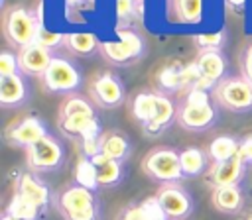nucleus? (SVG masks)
<instances>
[{
	"label": "nucleus",
	"mask_w": 252,
	"mask_h": 220,
	"mask_svg": "<svg viewBox=\"0 0 252 220\" xmlns=\"http://www.w3.org/2000/svg\"><path fill=\"white\" fill-rule=\"evenodd\" d=\"M57 126L63 136L81 139V155L94 157L100 153V122L94 112V104L91 98L77 94H69L61 106L57 116Z\"/></svg>",
	"instance_id": "nucleus-1"
},
{
	"label": "nucleus",
	"mask_w": 252,
	"mask_h": 220,
	"mask_svg": "<svg viewBox=\"0 0 252 220\" xmlns=\"http://www.w3.org/2000/svg\"><path fill=\"white\" fill-rule=\"evenodd\" d=\"M219 120V106L215 104L209 90L189 88L183 100L177 104L175 122L187 132L211 130Z\"/></svg>",
	"instance_id": "nucleus-2"
},
{
	"label": "nucleus",
	"mask_w": 252,
	"mask_h": 220,
	"mask_svg": "<svg viewBox=\"0 0 252 220\" xmlns=\"http://www.w3.org/2000/svg\"><path fill=\"white\" fill-rule=\"evenodd\" d=\"M39 26H41V18L35 16L33 10H30V8L22 6V4L10 6L2 16L4 39L16 51H20L22 47H26V45L35 41Z\"/></svg>",
	"instance_id": "nucleus-3"
},
{
	"label": "nucleus",
	"mask_w": 252,
	"mask_h": 220,
	"mask_svg": "<svg viewBox=\"0 0 252 220\" xmlns=\"http://www.w3.org/2000/svg\"><path fill=\"white\" fill-rule=\"evenodd\" d=\"M57 208L63 220H98L100 218V202L96 191H91L75 181L61 189L57 194Z\"/></svg>",
	"instance_id": "nucleus-4"
},
{
	"label": "nucleus",
	"mask_w": 252,
	"mask_h": 220,
	"mask_svg": "<svg viewBox=\"0 0 252 220\" xmlns=\"http://www.w3.org/2000/svg\"><path fill=\"white\" fill-rule=\"evenodd\" d=\"M215 104L222 110L244 114L252 110V84L242 75H226L211 92Z\"/></svg>",
	"instance_id": "nucleus-5"
},
{
	"label": "nucleus",
	"mask_w": 252,
	"mask_h": 220,
	"mask_svg": "<svg viewBox=\"0 0 252 220\" xmlns=\"http://www.w3.org/2000/svg\"><path fill=\"white\" fill-rule=\"evenodd\" d=\"M142 171L148 175L152 181L159 185H169V183H181L183 171H181V161H179V151L173 147H154L150 149L144 159H142Z\"/></svg>",
	"instance_id": "nucleus-6"
},
{
	"label": "nucleus",
	"mask_w": 252,
	"mask_h": 220,
	"mask_svg": "<svg viewBox=\"0 0 252 220\" xmlns=\"http://www.w3.org/2000/svg\"><path fill=\"white\" fill-rule=\"evenodd\" d=\"M41 81H43V88L47 92L69 96V94H77L79 88L83 86V73L67 57L53 55Z\"/></svg>",
	"instance_id": "nucleus-7"
},
{
	"label": "nucleus",
	"mask_w": 252,
	"mask_h": 220,
	"mask_svg": "<svg viewBox=\"0 0 252 220\" xmlns=\"http://www.w3.org/2000/svg\"><path fill=\"white\" fill-rule=\"evenodd\" d=\"M26 165L33 173H51L65 165V147L63 143L47 134L33 145L26 149Z\"/></svg>",
	"instance_id": "nucleus-8"
},
{
	"label": "nucleus",
	"mask_w": 252,
	"mask_h": 220,
	"mask_svg": "<svg viewBox=\"0 0 252 220\" xmlns=\"http://www.w3.org/2000/svg\"><path fill=\"white\" fill-rule=\"evenodd\" d=\"M98 51L110 65L126 67L144 55V39L130 29H118V41H102Z\"/></svg>",
	"instance_id": "nucleus-9"
},
{
	"label": "nucleus",
	"mask_w": 252,
	"mask_h": 220,
	"mask_svg": "<svg viewBox=\"0 0 252 220\" xmlns=\"http://www.w3.org/2000/svg\"><path fill=\"white\" fill-rule=\"evenodd\" d=\"M89 98L93 104L104 110H112L124 104L126 100V88L120 77L112 71H100L96 73L89 82Z\"/></svg>",
	"instance_id": "nucleus-10"
},
{
	"label": "nucleus",
	"mask_w": 252,
	"mask_h": 220,
	"mask_svg": "<svg viewBox=\"0 0 252 220\" xmlns=\"http://www.w3.org/2000/svg\"><path fill=\"white\" fill-rule=\"evenodd\" d=\"M156 198L161 204V208L169 220H185L195 210L193 194L181 183L161 185L156 192Z\"/></svg>",
	"instance_id": "nucleus-11"
},
{
	"label": "nucleus",
	"mask_w": 252,
	"mask_h": 220,
	"mask_svg": "<svg viewBox=\"0 0 252 220\" xmlns=\"http://www.w3.org/2000/svg\"><path fill=\"white\" fill-rule=\"evenodd\" d=\"M49 132H47V126L45 122L35 116V114H30V116H24L20 118L18 122H12L6 132H4V138L10 145L14 147H24L28 149L30 145H33L35 141H39L41 138H45Z\"/></svg>",
	"instance_id": "nucleus-12"
},
{
	"label": "nucleus",
	"mask_w": 252,
	"mask_h": 220,
	"mask_svg": "<svg viewBox=\"0 0 252 220\" xmlns=\"http://www.w3.org/2000/svg\"><path fill=\"white\" fill-rule=\"evenodd\" d=\"M195 65L199 69L201 79L193 88H203V90L213 92L217 82L226 77L228 59L222 51H199V55L195 59Z\"/></svg>",
	"instance_id": "nucleus-13"
},
{
	"label": "nucleus",
	"mask_w": 252,
	"mask_h": 220,
	"mask_svg": "<svg viewBox=\"0 0 252 220\" xmlns=\"http://www.w3.org/2000/svg\"><path fill=\"white\" fill-rule=\"evenodd\" d=\"M246 163L234 155L232 159L220 161V163H211V167L207 169V183L217 189V187H228V185H240V181L244 179L246 173Z\"/></svg>",
	"instance_id": "nucleus-14"
},
{
	"label": "nucleus",
	"mask_w": 252,
	"mask_h": 220,
	"mask_svg": "<svg viewBox=\"0 0 252 220\" xmlns=\"http://www.w3.org/2000/svg\"><path fill=\"white\" fill-rule=\"evenodd\" d=\"M18 194H22L24 198H28L30 202H33L37 208H41L45 212V208L49 206L51 202V192H49V187L39 179L37 173L33 171H22L18 175V181H16V191Z\"/></svg>",
	"instance_id": "nucleus-15"
},
{
	"label": "nucleus",
	"mask_w": 252,
	"mask_h": 220,
	"mask_svg": "<svg viewBox=\"0 0 252 220\" xmlns=\"http://www.w3.org/2000/svg\"><path fill=\"white\" fill-rule=\"evenodd\" d=\"M53 55L49 49L41 47L39 43H30L18 51V63H20V73L28 77H43L51 63Z\"/></svg>",
	"instance_id": "nucleus-16"
},
{
	"label": "nucleus",
	"mask_w": 252,
	"mask_h": 220,
	"mask_svg": "<svg viewBox=\"0 0 252 220\" xmlns=\"http://www.w3.org/2000/svg\"><path fill=\"white\" fill-rule=\"evenodd\" d=\"M211 202L217 212L234 216L240 214L246 202V196L240 189V185H228V187H217L211 192Z\"/></svg>",
	"instance_id": "nucleus-17"
},
{
	"label": "nucleus",
	"mask_w": 252,
	"mask_h": 220,
	"mask_svg": "<svg viewBox=\"0 0 252 220\" xmlns=\"http://www.w3.org/2000/svg\"><path fill=\"white\" fill-rule=\"evenodd\" d=\"M156 92H158V90H156ZM175 116H177V106L173 104V100H171L167 94L158 92L154 118H152V122L146 124L142 130H144V134L150 136V138L159 136V134H163V132L171 126V122L175 120Z\"/></svg>",
	"instance_id": "nucleus-18"
},
{
	"label": "nucleus",
	"mask_w": 252,
	"mask_h": 220,
	"mask_svg": "<svg viewBox=\"0 0 252 220\" xmlns=\"http://www.w3.org/2000/svg\"><path fill=\"white\" fill-rule=\"evenodd\" d=\"M28 98H30V86L20 73L0 79V106L2 108H18L26 104Z\"/></svg>",
	"instance_id": "nucleus-19"
},
{
	"label": "nucleus",
	"mask_w": 252,
	"mask_h": 220,
	"mask_svg": "<svg viewBox=\"0 0 252 220\" xmlns=\"http://www.w3.org/2000/svg\"><path fill=\"white\" fill-rule=\"evenodd\" d=\"M94 167H96V177H98V187H118L126 179V167L122 161L110 159L102 153L91 157Z\"/></svg>",
	"instance_id": "nucleus-20"
},
{
	"label": "nucleus",
	"mask_w": 252,
	"mask_h": 220,
	"mask_svg": "<svg viewBox=\"0 0 252 220\" xmlns=\"http://www.w3.org/2000/svg\"><path fill=\"white\" fill-rule=\"evenodd\" d=\"M100 153L110 159L126 163V159L132 153V143L126 134H122L118 130H110V132H104L100 138Z\"/></svg>",
	"instance_id": "nucleus-21"
},
{
	"label": "nucleus",
	"mask_w": 252,
	"mask_h": 220,
	"mask_svg": "<svg viewBox=\"0 0 252 220\" xmlns=\"http://www.w3.org/2000/svg\"><path fill=\"white\" fill-rule=\"evenodd\" d=\"M63 47L77 57H91L98 51L100 41L91 31H69L63 37Z\"/></svg>",
	"instance_id": "nucleus-22"
},
{
	"label": "nucleus",
	"mask_w": 252,
	"mask_h": 220,
	"mask_svg": "<svg viewBox=\"0 0 252 220\" xmlns=\"http://www.w3.org/2000/svg\"><path fill=\"white\" fill-rule=\"evenodd\" d=\"M179 161H181V171L185 179L199 177L207 173L209 169V155L201 147H185L179 151Z\"/></svg>",
	"instance_id": "nucleus-23"
},
{
	"label": "nucleus",
	"mask_w": 252,
	"mask_h": 220,
	"mask_svg": "<svg viewBox=\"0 0 252 220\" xmlns=\"http://www.w3.org/2000/svg\"><path fill=\"white\" fill-rule=\"evenodd\" d=\"M156 98L158 92L154 90H138L132 98H130V112L132 116L140 122V126L144 128L146 124L152 122L154 112H156Z\"/></svg>",
	"instance_id": "nucleus-24"
},
{
	"label": "nucleus",
	"mask_w": 252,
	"mask_h": 220,
	"mask_svg": "<svg viewBox=\"0 0 252 220\" xmlns=\"http://www.w3.org/2000/svg\"><path fill=\"white\" fill-rule=\"evenodd\" d=\"M238 145H240V139H236L232 136H219L207 145L205 151H207L211 163H220V161H226V159H232L234 155H238Z\"/></svg>",
	"instance_id": "nucleus-25"
},
{
	"label": "nucleus",
	"mask_w": 252,
	"mask_h": 220,
	"mask_svg": "<svg viewBox=\"0 0 252 220\" xmlns=\"http://www.w3.org/2000/svg\"><path fill=\"white\" fill-rule=\"evenodd\" d=\"M156 82H158V86H159L158 92H163V94L177 92V90L185 88L183 67H177V65H165V67L159 69V73L156 75Z\"/></svg>",
	"instance_id": "nucleus-26"
},
{
	"label": "nucleus",
	"mask_w": 252,
	"mask_h": 220,
	"mask_svg": "<svg viewBox=\"0 0 252 220\" xmlns=\"http://www.w3.org/2000/svg\"><path fill=\"white\" fill-rule=\"evenodd\" d=\"M4 212L14 216V218H18V220H39L41 214H43L41 208H37L33 202H30L28 198H24L18 192L12 194V198H10V202H8Z\"/></svg>",
	"instance_id": "nucleus-27"
},
{
	"label": "nucleus",
	"mask_w": 252,
	"mask_h": 220,
	"mask_svg": "<svg viewBox=\"0 0 252 220\" xmlns=\"http://www.w3.org/2000/svg\"><path fill=\"white\" fill-rule=\"evenodd\" d=\"M173 14L181 24H199L203 16V0H173Z\"/></svg>",
	"instance_id": "nucleus-28"
},
{
	"label": "nucleus",
	"mask_w": 252,
	"mask_h": 220,
	"mask_svg": "<svg viewBox=\"0 0 252 220\" xmlns=\"http://www.w3.org/2000/svg\"><path fill=\"white\" fill-rule=\"evenodd\" d=\"M75 183L77 185H83L91 191H96L98 189V177H96V167L93 163L91 157H85L81 155L77 159V165H75Z\"/></svg>",
	"instance_id": "nucleus-29"
},
{
	"label": "nucleus",
	"mask_w": 252,
	"mask_h": 220,
	"mask_svg": "<svg viewBox=\"0 0 252 220\" xmlns=\"http://www.w3.org/2000/svg\"><path fill=\"white\" fill-rule=\"evenodd\" d=\"M197 47L201 51H222L226 45V31H215V33H197L193 37Z\"/></svg>",
	"instance_id": "nucleus-30"
},
{
	"label": "nucleus",
	"mask_w": 252,
	"mask_h": 220,
	"mask_svg": "<svg viewBox=\"0 0 252 220\" xmlns=\"http://www.w3.org/2000/svg\"><path fill=\"white\" fill-rule=\"evenodd\" d=\"M142 6L136 0H116V16L120 24H130L136 16V12H140Z\"/></svg>",
	"instance_id": "nucleus-31"
},
{
	"label": "nucleus",
	"mask_w": 252,
	"mask_h": 220,
	"mask_svg": "<svg viewBox=\"0 0 252 220\" xmlns=\"http://www.w3.org/2000/svg\"><path fill=\"white\" fill-rule=\"evenodd\" d=\"M63 37H65V33L49 31V29H45L43 24H41V26H39V31H37V37H35V43H39L41 47H45V49L51 51V49L63 45Z\"/></svg>",
	"instance_id": "nucleus-32"
},
{
	"label": "nucleus",
	"mask_w": 252,
	"mask_h": 220,
	"mask_svg": "<svg viewBox=\"0 0 252 220\" xmlns=\"http://www.w3.org/2000/svg\"><path fill=\"white\" fill-rule=\"evenodd\" d=\"M20 73V63H18V53L12 51H2L0 53V79L2 77H12Z\"/></svg>",
	"instance_id": "nucleus-33"
},
{
	"label": "nucleus",
	"mask_w": 252,
	"mask_h": 220,
	"mask_svg": "<svg viewBox=\"0 0 252 220\" xmlns=\"http://www.w3.org/2000/svg\"><path fill=\"white\" fill-rule=\"evenodd\" d=\"M142 206H144V210L148 212V216H150L152 220H169V218H167V214L163 212L161 204L158 202L156 194H154V196L144 198V200H142Z\"/></svg>",
	"instance_id": "nucleus-34"
},
{
	"label": "nucleus",
	"mask_w": 252,
	"mask_h": 220,
	"mask_svg": "<svg viewBox=\"0 0 252 220\" xmlns=\"http://www.w3.org/2000/svg\"><path fill=\"white\" fill-rule=\"evenodd\" d=\"M118 220H152V218H150L148 212L144 210L142 202H138V204L126 206V208L120 212V218H118Z\"/></svg>",
	"instance_id": "nucleus-35"
},
{
	"label": "nucleus",
	"mask_w": 252,
	"mask_h": 220,
	"mask_svg": "<svg viewBox=\"0 0 252 220\" xmlns=\"http://www.w3.org/2000/svg\"><path fill=\"white\" fill-rule=\"evenodd\" d=\"M240 75L252 84V43L240 55Z\"/></svg>",
	"instance_id": "nucleus-36"
},
{
	"label": "nucleus",
	"mask_w": 252,
	"mask_h": 220,
	"mask_svg": "<svg viewBox=\"0 0 252 220\" xmlns=\"http://www.w3.org/2000/svg\"><path fill=\"white\" fill-rule=\"evenodd\" d=\"M238 157H240L246 165H252V134H248V136H244V138L240 139Z\"/></svg>",
	"instance_id": "nucleus-37"
},
{
	"label": "nucleus",
	"mask_w": 252,
	"mask_h": 220,
	"mask_svg": "<svg viewBox=\"0 0 252 220\" xmlns=\"http://www.w3.org/2000/svg\"><path fill=\"white\" fill-rule=\"evenodd\" d=\"M244 4H246V0H226V6L232 12H242L244 10Z\"/></svg>",
	"instance_id": "nucleus-38"
},
{
	"label": "nucleus",
	"mask_w": 252,
	"mask_h": 220,
	"mask_svg": "<svg viewBox=\"0 0 252 220\" xmlns=\"http://www.w3.org/2000/svg\"><path fill=\"white\" fill-rule=\"evenodd\" d=\"M0 220H18V218H14V216H10V214H6V212H4Z\"/></svg>",
	"instance_id": "nucleus-39"
},
{
	"label": "nucleus",
	"mask_w": 252,
	"mask_h": 220,
	"mask_svg": "<svg viewBox=\"0 0 252 220\" xmlns=\"http://www.w3.org/2000/svg\"><path fill=\"white\" fill-rule=\"evenodd\" d=\"M69 4H79V2H83V0H67Z\"/></svg>",
	"instance_id": "nucleus-40"
},
{
	"label": "nucleus",
	"mask_w": 252,
	"mask_h": 220,
	"mask_svg": "<svg viewBox=\"0 0 252 220\" xmlns=\"http://www.w3.org/2000/svg\"><path fill=\"white\" fill-rule=\"evenodd\" d=\"M136 2H138V4H140V6H142V0H136Z\"/></svg>",
	"instance_id": "nucleus-41"
},
{
	"label": "nucleus",
	"mask_w": 252,
	"mask_h": 220,
	"mask_svg": "<svg viewBox=\"0 0 252 220\" xmlns=\"http://www.w3.org/2000/svg\"><path fill=\"white\" fill-rule=\"evenodd\" d=\"M248 220H252V218H248Z\"/></svg>",
	"instance_id": "nucleus-42"
}]
</instances>
